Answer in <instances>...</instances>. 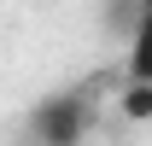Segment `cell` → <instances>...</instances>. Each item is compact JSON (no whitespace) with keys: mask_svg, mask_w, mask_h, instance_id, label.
<instances>
[{"mask_svg":"<svg viewBox=\"0 0 152 146\" xmlns=\"http://www.w3.org/2000/svg\"><path fill=\"white\" fill-rule=\"evenodd\" d=\"M140 6H146V12H152V0H140Z\"/></svg>","mask_w":152,"mask_h":146,"instance_id":"cell-4","label":"cell"},{"mask_svg":"<svg viewBox=\"0 0 152 146\" xmlns=\"http://www.w3.org/2000/svg\"><path fill=\"white\" fill-rule=\"evenodd\" d=\"M88 128H94V111H88V93H47L35 111H29V134L35 146H82L88 140Z\"/></svg>","mask_w":152,"mask_h":146,"instance_id":"cell-1","label":"cell"},{"mask_svg":"<svg viewBox=\"0 0 152 146\" xmlns=\"http://www.w3.org/2000/svg\"><path fill=\"white\" fill-rule=\"evenodd\" d=\"M129 76L134 82H152V12L134 23V35H129Z\"/></svg>","mask_w":152,"mask_h":146,"instance_id":"cell-2","label":"cell"},{"mask_svg":"<svg viewBox=\"0 0 152 146\" xmlns=\"http://www.w3.org/2000/svg\"><path fill=\"white\" fill-rule=\"evenodd\" d=\"M123 117H134V123L152 117V82H129V93H123Z\"/></svg>","mask_w":152,"mask_h":146,"instance_id":"cell-3","label":"cell"}]
</instances>
